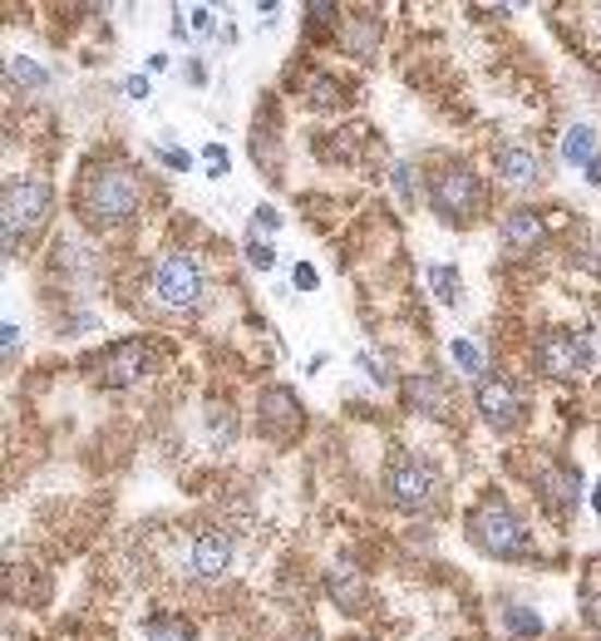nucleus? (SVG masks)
I'll return each mask as SVG.
<instances>
[{
  "instance_id": "b1692460",
  "label": "nucleus",
  "mask_w": 601,
  "mask_h": 641,
  "mask_svg": "<svg viewBox=\"0 0 601 641\" xmlns=\"http://www.w3.org/2000/svg\"><path fill=\"white\" fill-rule=\"evenodd\" d=\"M247 267H252V271H272L276 267V247L262 238V232H252V238H247Z\"/></svg>"
},
{
  "instance_id": "aec40b11",
  "label": "nucleus",
  "mask_w": 601,
  "mask_h": 641,
  "mask_svg": "<svg viewBox=\"0 0 601 641\" xmlns=\"http://www.w3.org/2000/svg\"><path fill=\"white\" fill-rule=\"evenodd\" d=\"M207 435H213L217 449H232L237 439V414L227 404H207Z\"/></svg>"
},
{
  "instance_id": "c9c22d12",
  "label": "nucleus",
  "mask_w": 601,
  "mask_h": 641,
  "mask_svg": "<svg viewBox=\"0 0 601 641\" xmlns=\"http://www.w3.org/2000/svg\"><path fill=\"white\" fill-rule=\"evenodd\" d=\"M158 158H164L168 168H193V158H188V154H178V148H158Z\"/></svg>"
},
{
  "instance_id": "412c9836",
  "label": "nucleus",
  "mask_w": 601,
  "mask_h": 641,
  "mask_svg": "<svg viewBox=\"0 0 601 641\" xmlns=\"http://www.w3.org/2000/svg\"><path fill=\"white\" fill-rule=\"evenodd\" d=\"M503 631H508V637H538L542 617L532 607H503Z\"/></svg>"
},
{
  "instance_id": "ddd939ff",
  "label": "nucleus",
  "mask_w": 601,
  "mask_h": 641,
  "mask_svg": "<svg viewBox=\"0 0 601 641\" xmlns=\"http://www.w3.org/2000/svg\"><path fill=\"white\" fill-rule=\"evenodd\" d=\"M538 498H542V508H552L557 518H567L572 508H577V498H581V474L577 469H567V464H548L542 469V479H538Z\"/></svg>"
},
{
  "instance_id": "39448f33",
  "label": "nucleus",
  "mask_w": 601,
  "mask_h": 641,
  "mask_svg": "<svg viewBox=\"0 0 601 641\" xmlns=\"http://www.w3.org/2000/svg\"><path fill=\"white\" fill-rule=\"evenodd\" d=\"M429 207H434L438 222H448V228H469L483 213V178L464 164L438 168L429 178Z\"/></svg>"
},
{
  "instance_id": "f704fd0d",
  "label": "nucleus",
  "mask_w": 601,
  "mask_h": 641,
  "mask_svg": "<svg viewBox=\"0 0 601 641\" xmlns=\"http://www.w3.org/2000/svg\"><path fill=\"white\" fill-rule=\"evenodd\" d=\"M188 15H193L188 25H193L197 35H207V31H213V11H207V5H197V11H188Z\"/></svg>"
},
{
  "instance_id": "a211bd4d",
  "label": "nucleus",
  "mask_w": 601,
  "mask_h": 641,
  "mask_svg": "<svg viewBox=\"0 0 601 641\" xmlns=\"http://www.w3.org/2000/svg\"><path fill=\"white\" fill-rule=\"evenodd\" d=\"M5 74H11V84L15 89H45V84H50V70H45V64H35L31 55H11V64H5Z\"/></svg>"
},
{
  "instance_id": "f257e3e1",
  "label": "nucleus",
  "mask_w": 601,
  "mask_h": 641,
  "mask_svg": "<svg viewBox=\"0 0 601 641\" xmlns=\"http://www.w3.org/2000/svg\"><path fill=\"white\" fill-rule=\"evenodd\" d=\"M139 203H143L139 173L123 164L89 168V178H84V188H80V207L94 228H123V222L139 213Z\"/></svg>"
},
{
  "instance_id": "f03ea898",
  "label": "nucleus",
  "mask_w": 601,
  "mask_h": 641,
  "mask_svg": "<svg viewBox=\"0 0 601 641\" xmlns=\"http://www.w3.org/2000/svg\"><path fill=\"white\" fill-rule=\"evenodd\" d=\"M55 213V188L45 183L40 173H25L5 183V197H0V222H5V252L21 257L25 242H35L45 232Z\"/></svg>"
},
{
  "instance_id": "c756f323",
  "label": "nucleus",
  "mask_w": 601,
  "mask_h": 641,
  "mask_svg": "<svg viewBox=\"0 0 601 641\" xmlns=\"http://www.w3.org/2000/svg\"><path fill=\"white\" fill-rule=\"evenodd\" d=\"M291 281H296V291H316L321 287V271L311 267V262H301V267L291 271Z\"/></svg>"
},
{
  "instance_id": "423d86ee",
  "label": "nucleus",
  "mask_w": 601,
  "mask_h": 641,
  "mask_svg": "<svg viewBox=\"0 0 601 641\" xmlns=\"http://www.w3.org/2000/svg\"><path fill=\"white\" fill-rule=\"evenodd\" d=\"M154 291L168 311H193L207 297V271L193 252H168L154 271Z\"/></svg>"
},
{
  "instance_id": "a878e982",
  "label": "nucleus",
  "mask_w": 601,
  "mask_h": 641,
  "mask_svg": "<svg viewBox=\"0 0 601 641\" xmlns=\"http://www.w3.org/2000/svg\"><path fill=\"white\" fill-rule=\"evenodd\" d=\"M389 183H395V193H399V203H414V168H409V164H395V168H389Z\"/></svg>"
},
{
  "instance_id": "f8f14e48",
  "label": "nucleus",
  "mask_w": 601,
  "mask_h": 641,
  "mask_svg": "<svg viewBox=\"0 0 601 641\" xmlns=\"http://www.w3.org/2000/svg\"><path fill=\"white\" fill-rule=\"evenodd\" d=\"M548 247V222H542L538 207H513L503 218V252L508 257H538Z\"/></svg>"
},
{
  "instance_id": "9d476101",
  "label": "nucleus",
  "mask_w": 601,
  "mask_h": 641,
  "mask_svg": "<svg viewBox=\"0 0 601 641\" xmlns=\"http://www.w3.org/2000/svg\"><path fill=\"white\" fill-rule=\"evenodd\" d=\"M256 430H262L272 445H291V439L306 430V410H301V400H296L286 385H272V390L262 395V404H256Z\"/></svg>"
},
{
  "instance_id": "4c0bfd02",
  "label": "nucleus",
  "mask_w": 601,
  "mask_h": 641,
  "mask_svg": "<svg viewBox=\"0 0 601 641\" xmlns=\"http://www.w3.org/2000/svg\"><path fill=\"white\" fill-rule=\"evenodd\" d=\"M591 508L601 513V479H597V488H591Z\"/></svg>"
},
{
  "instance_id": "cd10ccee",
  "label": "nucleus",
  "mask_w": 601,
  "mask_h": 641,
  "mask_svg": "<svg viewBox=\"0 0 601 641\" xmlns=\"http://www.w3.org/2000/svg\"><path fill=\"white\" fill-rule=\"evenodd\" d=\"M203 158H207V178H223L227 173V148L223 144H207Z\"/></svg>"
},
{
  "instance_id": "2eb2a0df",
  "label": "nucleus",
  "mask_w": 601,
  "mask_h": 641,
  "mask_svg": "<svg viewBox=\"0 0 601 641\" xmlns=\"http://www.w3.org/2000/svg\"><path fill=\"white\" fill-rule=\"evenodd\" d=\"M498 178H503L508 188H518V193L538 188V183H542L538 154H532V148H522V144H503V148H498Z\"/></svg>"
},
{
  "instance_id": "4be33fe9",
  "label": "nucleus",
  "mask_w": 601,
  "mask_h": 641,
  "mask_svg": "<svg viewBox=\"0 0 601 641\" xmlns=\"http://www.w3.org/2000/svg\"><path fill=\"white\" fill-rule=\"evenodd\" d=\"M448 355H454V365H459L464 375H479V380H483V346H479V341L459 336V341L448 346Z\"/></svg>"
},
{
  "instance_id": "393cba45",
  "label": "nucleus",
  "mask_w": 601,
  "mask_h": 641,
  "mask_svg": "<svg viewBox=\"0 0 601 641\" xmlns=\"http://www.w3.org/2000/svg\"><path fill=\"white\" fill-rule=\"evenodd\" d=\"M306 94H311L316 104H340V94H346V89H340L330 74H311V80H306Z\"/></svg>"
},
{
  "instance_id": "4468645a",
  "label": "nucleus",
  "mask_w": 601,
  "mask_h": 641,
  "mask_svg": "<svg viewBox=\"0 0 601 641\" xmlns=\"http://www.w3.org/2000/svg\"><path fill=\"white\" fill-rule=\"evenodd\" d=\"M405 404L414 414H429V420H448V414H454V395H448L444 380L429 375V371H419L405 380Z\"/></svg>"
},
{
  "instance_id": "e433bc0d",
  "label": "nucleus",
  "mask_w": 601,
  "mask_h": 641,
  "mask_svg": "<svg viewBox=\"0 0 601 641\" xmlns=\"http://www.w3.org/2000/svg\"><path fill=\"white\" fill-rule=\"evenodd\" d=\"M168 70V55H148V74H164Z\"/></svg>"
},
{
  "instance_id": "6ab92c4d",
  "label": "nucleus",
  "mask_w": 601,
  "mask_h": 641,
  "mask_svg": "<svg viewBox=\"0 0 601 641\" xmlns=\"http://www.w3.org/2000/svg\"><path fill=\"white\" fill-rule=\"evenodd\" d=\"M424 277H429V291H434L444 306H459V271L448 267V262H434Z\"/></svg>"
},
{
  "instance_id": "7ed1b4c3",
  "label": "nucleus",
  "mask_w": 601,
  "mask_h": 641,
  "mask_svg": "<svg viewBox=\"0 0 601 641\" xmlns=\"http://www.w3.org/2000/svg\"><path fill=\"white\" fill-rule=\"evenodd\" d=\"M469 539H473V548L489 553V558H498V563H518V558H528V553H532L522 513L508 504V498H498V494H489L469 513Z\"/></svg>"
},
{
  "instance_id": "1a4fd4ad",
  "label": "nucleus",
  "mask_w": 601,
  "mask_h": 641,
  "mask_svg": "<svg viewBox=\"0 0 601 641\" xmlns=\"http://www.w3.org/2000/svg\"><path fill=\"white\" fill-rule=\"evenodd\" d=\"M158 351L148 336H129V341L109 346V351L94 361V375H99V385H109V390H129V385H139L143 375L154 371Z\"/></svg>"
},
{
  "instance_id": "72a5a7b5",
  "label": "nucleus",
  "mask_w": 601,
  "mask_h": 641,
  "mask_svg": "<svg viewBox=\"0 0 601 641\" xmlns=\"http://www.w3.org/2000/svg\"><path fill=\"white\" fill-rule=\"evenodd\" d=\"M15 351H21V326L5 320V361H15Z\"/></svg>"
},
{
  "instance_id": "c85d7f7f",
  "label": "nucleus",
  "mask_w": 601,
  "mask_h": 641,
  "mask_svg": "<svg viewBox=\"0 0 601 641\" xmlns=\"http://www.w3.org/2000/svg\"><path fill=\"white\" fill-rule=\"evenodd\" d=\"M356 365H360V371H365V375H370V380H375V385H389V371H385V365H380V361H375V355H370V351H360V355H356Z\"/></svg>"
},
{
  "instance_id": "2f4dec72",
  "label": "nucleus",
  "mask_w": 601,
  "mask_h": 641,
  "mask_svg": "<svg viewBox=\"0 0 601 641\" xmlns=\"http://www.w3.org/2000/svg\"><path fill=\"white\" fill-rule=\"evenodd\" d=\"M336 5H306V25H330V21H336Z\"/></svg>"
},
{
  "instance_id": "bb28decb",
  "label": "nucleus",
  "mask_w": 601,
  "mask_h": 641,
  "mask_svg": "<svg viewBox=\"0 0 601 641\" xmlns=\"http://www.w3.org/2000/svg\"><path fill=\"white\" fill-rule=\"evenodd\" d=\"M276 228H281V213H276L272 203H262L252 213V232H276Z\"/></svg>"
},
{
  "instance_id": "0eeeda50",
  "label": "nucleus",
  "mask_w": 601,
  "mask_h": 641,
  "mask_svg": "<svg viewBox=\"0 0 601 641\" xmlns=\"http://www.w3.org/2000/svg\"><path fill=\"white\" fill-rule=\"evenodd\" d=\"M473 410H479V420L493 435H518L528 424V400H522L518 380H508V375H483L479 390H473Z\"/></svg>"
},
{
  "instance_id": "20e7f679",
  "label": "nucleus",
  "mask_w": 601,
  "mask_h": 641,
  "mask_svg": "<svg viewBox=\"0 0 601 641\" xmlns=\"http://www.w3.org/2000/svg\"><path fill=\"white\" fill-rule=\"evenodd\" d=\"M385 498L399 513H434L444 504V479L429 459L419 455H395L385 464Z\"/></svg>"
},
{
  "instance_id": "dca6fc26",
  "label": "nucleus",
  "mask_w": 601,
  "mask_h": 641,
  "mask_svg": "<svg viewBox=\"0 0 601 641\" xmlns=\"http://www.w3.org/2000/svg\"><path fill=\"white\" fill-rule=\"evenodd\" d=\"M326 592H330V602H336L340 612H365V602H370L365 572L350 568V563H336V568H326Z\"/></svg>"
},
{
  "instance_id": "473e14b6",
  "label": "nucleus",
  "mask_w": 601,
  "mask_h": 641,
  "mask_svg": "<svg viewBox=\"0 0 601 641\" xmlns=\"http://www.w3.org/2000/svg\"><path fill=\"white\" fill-rule=\"evenodd\" d=\"M123 94H129V99H148V74H129V80H123Z\"/></svg>"
},
{
  "instance_id": "f3484780",
  "label": "nucleus",
  "mask_w": 601,
  "mask_h": 641,
  "mask_svg": "<svg viewBox=\"0 0 601 641\" xmlns=\"http://www.w3.org/2000/svg\"><path fill=\"white\" fill-rule=\"evenodd\" d=\"M562 158H567L572 168H581V173H587L591 164H601V154H597V129H591V124H572L567 134H562Z\"/></svg>"
},
{
  "instance_id": "6e6552de",
  "label": "nucleus",
  "mask_w": 601,
  "mask_h": 641,
  "mask_svg": "<svg viewBox=\"0 0 601 641\" xmlns=\"http://www.w3.org/2000/svg\"><path fill=\"white\" fill-rule=\"evenodd\" d=\"M532 361H538V371H542V375H552V380H577V375H587V371H591L597 351H591L587 336L538 331V341H532Z\"/></svg>"
},
{
  "instance_id": "5701e85b",
  "label": "nucleus",
  "mask_w": 601,
  "mask_h": 641,
  "mask_svg": "<svg viewBox=\"0 0 601 641\" xmlns=\"http://www.w3.org/2000/svg\"><path fill=\"white\" fill-rule=\"evenodd\" d=\"M143 641H193V627L178 617H154L143 627Z\"/></svg>"
},
{
  "instance_id": "7c9ffc66",
  "label": "nucleus",
  "mask_w": 601,
  "mask_h": 641,
  "mask_svg": "<svg viewBox=\"0 0 601 641\" xmlns=\"http://www.w3.org/2000/svg\"><path fill=\"white\" fill-rule=\"evenodd\" d=\"M581 617H587V627L601 631V592H581Z\"/></svg>"
},
{
  "instance_id": "9b49d317",
  "label": "nucleus",
  "mask_w": 601,
  "mask_h": 641,
  "mask_svg": "<svg viewBox=\"0 0 601 641\" xmlns=\"http://www.w3.org/2000/svg\"><path fill=\"white\" fill-rule=\"evenodd\" d=\"M232 558H237V548L223 528H203L193 539V548H188V572H193L197 582H217L232 572Z\"/></svg>"
}]
</instances>
